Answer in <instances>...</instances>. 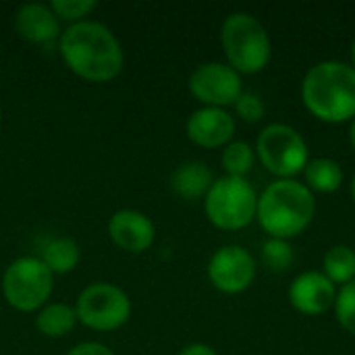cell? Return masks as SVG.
I'll list each match as a JSON object with an SVG mask.
<instances>
[{"mask_svg": "<svg viewBox=\"0 0 355 355\" xmlns=\"http://www.w3.org/2000/svg\"><path fill=\"white\" fill-rule=\"evenodd\" d=\"M15 29L17 33L31 44H52L58 42L62 29L58 17L52 12L50 4L44 2H27L15 12Z\"/></svg>", "mask_w": 355, "mask_h": 355, "instance_id": "obj_14", "label": "cell"}, {"mask_svg": "<svg viewBox=\"0 0 355 355\" xmlns=\"http://www.w3.org/2000/svg\"><path fill=\"white\" fill-rule=\"evenodd\" d=\"M223 168L227 173V177H239L245 179V175L254 168L256 162V150L248 144V141H231L225 146L223 156H220Z\"/></svg>", "mask_w": 355, "mask_h": 355, "instance_id": "obj_20", "label": "cell"}, {"mask_svg": "<svg viewBox=\"0 0 355 355\" xmlns=\"http://www.w3.org/2000/svg\"><path fill=\"white\" fill-rule=\"evenodd\" d=\"M260 164L277 179H293L310 162V148L304 135L285 123L266 125L256 139Z\"/></svg>", "mask_w": 355, "mask_h": 355, "instance_id": "obj_6", "label": "cell"}, {"mask_svg": "<svg viewBox=\"0 0 355 355\" xmlns=\"http://www.w3.org/2000/svg\"><path fill=\"white\" fill-rule=\"evenodd\" d=\"M233 106H235L237 116L245 123H260L266 116V106L262 98L252 92H243Z\"/></svg>", "mask_w": 355, "mask_h": 355, "instance_id": "obj_24", "label": "cell"}, {"mask_svg": "<svg viewBox=\"0 0 355 355\" xmlns=\"http://www.w3.org/2000/svg\"><path fill=\"white\" fill-rule=\"evenodd\" d=\"M352 200L355 202V175H354V179H352Z\"/></svg>", "mask_w": 355, "mask_h": 355, "instance_id": "obj_29", "label": "cell"}, {"mask_svg": "<svg viewBox=\"0 0 355 355\" xmlns=\"http://www.w3.org/2000/svg\"><path fill=\"white\" fill-rule=\"evenodd\" d=\"M349 144H352V148H354L355 152V119L352 121V127H349Z\"/></svg>", "mask_w": 355, "mask_h": 355, "instance_id": "obj_27", "label": "cell"}, {"mask_svg": "<svg viewBox=\"0 0 355 355\" xmlns=\"http://www.w3.org/2000/svg\"><path fill=\"white\" fill-rule=\"evenodd\" d=\"M189 92L191 96L210 108H225L233 106L239 96L243 94L241 75L229 67L227 62H202L189 75Z\"/></svg>", "mask_w": 355, "mask_h": 355, "instance_id": "obj_9", "label": "cell"}, {"mask_svg": "<svg viewBox=\"0 0 355 355\" xmlns=\"http://www.w3.org/2000/svg\"><path fill=\"white\" fill-rule=\"evenodd\" d=\"M179 355H216V352L206 343H191V345L183 347Z\"/></svg>", "mask_w": 355, "mask_h": 355, "instance_id": "obj_26", "label": "cell"}, {"mask_svg": "<svg viewBox=\"0 0 355 355\" xmlns=\"http://www.w3.org/2000/svg\"><path fill=\"white\" fill-rule=\"evenodd\" d=\"M77 322L79 320H77L75 308L67 306V304H46L35 316L37 331L50 339H60V337L69 335Z\"/></svg>", "mask_w": 355, "mask_h": 355, "instance_id": "obj_18", "label": "cell"}, {"mask_svg": "<svg viewBox=\"0 0 355 355\" xmlns=\"http://www.w3.org/2000/svg\"><path fill=\"white\" fill-rule=\"evenodd\" d=\"M54 289V275L35 256L12 260L2 275V295L17 312H35L46 306Z\"/></svg>", "mask_w": 355, "mask_h": 355, "instance_id": "obj_7", "label": "cell"}, {"mask_svg": "<svg viewBox=\"0 0 355 355\" xmlns=\"http://www.w3.org/2000/svg\"><path fill=\"white\" fill-rule=\"evenodd\" d=\"M214 181L216 179H214L212 171L200 160H187V162L179 164L171 175L173 191L185 202L204 200L208 196L210 187L214 185Z\"/></svg>", "mask_w": 355, "mask_h": 355, "instance_id": "obj_15", "label": "cell"}, {"mask_svg": "<svg viewBox=\"0 0 355 355\" xmlns=\"http://www.w3.org/2000/svg\"><path fill=\"white\" fill-rule=\"evenodd\" d=\"M352 67L355 69V40L354 44H352Z\"/></svg>", "mask_w": 355, "mask_h": 355, "instance_id": "obj_28", "label": "cell"}, {"mask_svg": "<svg viewBox=\"0 0 355 355\" xmlns=\"http://www.w3.org/2000/svg\"><path fill=\"white\" fill-rule=\"evenodd\" d=\"M77 320L98 333H110L121 329L131 316L129 295L110 283L87 285L75 304Z\"/></svg>", "mask_w": 355, "mask_h": 355, "instance_id": "obj_8", "label": "cell"}, {"mask_svg": "<svg viewBox=\"0 0 355 355\" xmlns=\"http://www.w3.org/2000/svg\"><path fill=\"white\" fill-rule=\"evenodd\" d=\"M40 260L52 275H67L77 268L81 260V250L71 237H54L42 248Z\"/></svg>", "mask_w": 355, "mask_h": 355, "instance_id": "obj_16", "label": "cell"}, {"mask_svg": "<svg viewBox=\"0 0 355 355\" xmlns=\"http://www.w3.org/2000/svg\"><path fill=\"white\" fill-rule=\"evenodd\" d=\"M0 123H2V108H0Z\"/></svg>", "mask_w": 355, "mask_h": 355, "instance_id": "obj_30", "label": "cell"}, {"mask_svg": "<svg viewBox=\"0 0 355 355\" xmlns=\"http://www.w3.org/2000/svg\"><path fill=\"white\" fill-rule=\"evenodd\" d=\"M185 131H187V137L191 144L206 148V150H216V148H225L227 144L233 141L235 119L225 108L204 106V108L191 112V116L187 119Z\"/></svg>", "mask_w": 355, "mask_h": 355, "instance_id": "obj_12", "label": "cell"}, {"mask_svg": "<svg viewBox=\"0 0 355 355\" xmlns=\"http://www.w3.org/2000/svg\"><path fill=\"white\" fill-rule=\"evenodd\" d=\"M208 220L220 231H241L256 218L258 193L248 179L220 177L204 198Z\"/></svg>", "mask_w": 355, "mask_h": 355, "instance_id": "obj_5", "label": "cell"}, {"mask_svg": "<svg viewBox=\"0 0 355 355\" xmlns=\"http://www.w3.org/2000/svg\"><path fill=\"white\" fill-rule=\"evenodd\" d=\"M306 187L314 193H335L343 185V168L333 158H310L304 168Z\"/></svg>", "mask_w": 355, "mask_h": 355, "instance_id": "obj_17", "label": "cell"}, {"mask_svg": "<svg viewBox=\"0 0 355 355\" xmlns=\"http://www.w3.org/2000/svg\"><path fill=\"white\" fill-rule=\"evenodd\" d=\"M335 287L355 281V250L349 245H333L322 258L320 270Z\"/></svg>", "mask_w": 355, "mask_h": 355, "instance_id": "obj_19", "label": "cell"}, {"mask_svg": "<svg viewBox=\"0 0 355 355\" xmlns=\"http://www.w3.org/2000/svg\"><path fill=\"white\" fill-rule=\"evenodd\" d=\"M98 6L96 0H52L50 8L58 17V21H67L71 25L85 21L89 12H94Z\"/></svg>", "mask_w": 355, "mask_h": 355, "instance_id": "obj_23", "label": "cell"}, {"mask_svg": "<svg viewBox=\"0 0 355 355\" xmlns=\"http://www.w3.org/2000/svg\"><path fill=\"white\" fill-rule=\"evenodd\" d=\"M337 287L318 270L302 272L289 285V304L304 316H320L335 306Z\"/></svg>", "mask_w": 355, "mask_h": 355, "instance_id": "obj_11", "label": "cell"}, {"mask_svg": "<svg viewBox=\"0 0 355 355\" xmlns=\"http://www.w3.org/2000/svg\"><path fill=\"white\" fill-rule=\"evenodd\" d=\"M333 310L341 329H345L349 335L355 337V281L339 287Z\"/></svg>", "mask_w": 355, "mask_h": 355, "instance_id": "obj_22", "label": "cell"}, {"mask_svg": "<svg viewBox=\"0 0 355 355\" xmlns=\"http://www.w3.org/2000/svg\"><path fill=\"white\" fill-rule=\"evenodd\" d=\"M295 260V250L287 239H272L268 237L262 245V262L277 272L287 270Z\"/></svg>", "mask_w": 355, "mask_h": 355, "instance_id": "obj_21", "label": "cell"}, {"mask_svg": "<svg viewBox=\"0 0 355 355\" xmlns=\"http://www.w3.org/2000/svg\"><path fill=\"white\" fill-rule=\"evenodd\" d=\"M306 110L329 125L355 119V69L341 60L316 62L302 81Z\"/></svg>", "mask_w": 355, "mask_h": 355, "instance_id": "obj_2", "label": "cell"}, {"mask_svg": "<svg viewBox=\"0 0 355 355\" xmlns=\"http://www.w3.org/2000/svg\"><path fill=\"white\" fill-rule=\"evenodd\" d=\"M220 46L227 64L239 75H254L268 67L272 42L266 27L250 12H231L220 27Z\"/></svg>", "mask_w": 355, "mask_h": 355, "instance_id": "obj_4", "label": "cell"}, {"mask_svg": "<svg viewBox=\"0 0 355 355\" xmlns=\"http://www.w3.org/2000/svg\"><path fill=\"white\" fill-rule=\"evenodd\" d=\"M108 237L110 241L129 254H141L152 248L156 237V227L139 210H119L108 220Z\"/></svg>", "mask_w": 355, "mask_h": 355, "instance_id": "obj_13", "label": "cell"}, {"mask_svg": "<svg viewBox=\"0 0 355 355\" xmlns=\"http://www.w3.org/2000/svg\"><path fill=\"white\" fill-rule=\"evenodd\" d=\"M208 279L220 293H243L256 279V260L241 245H223L208 262Z\"/></svg>", "mask_w": 355, "mask_h": 355, "instance_id": "obj_10", "label": "cell"}, {"mask_svg": "<svg viewBox=\"0 0 355 355\" xmlns=\"http://www.w3.org/2000/svg\"><path fill=\"white\" fill-rule=\"evenodd\" d=\"M58 52L69 71L89 83H108L125 67V52L116 35L98 21L69 25L58 37Z\"/></svg>", "mask_w": 355, "mask_h": 355, "instance_id": "obj_1", "label": "cell"}, {"mask_svg": "<svg viewBox=\"0 0 355 355\" xmlns=\"http://www.w3.org/2000/svg\"><path fill=\"white\" fill-rule=\"evenodd\" d=\"M67 355H114L112 349H108L106 345L98 343V341H85V343H79L75 345L73 349H69Z\"/></svg>", "mask_w": 355, "mask_h": 355, "instance_id": "obj_25", "label": "cell"}, {"mask_svg": "<svg viewBox=\"0 0 355 355\" xmlns=\"http://www.w3.org/2000/svg\"><path fill=\"white\" fill-rule=\"evenodd\" d=\"M314 193L295 179H277L258 196L256 218L272 239L300 237L314 220Z\"/></svg>", "mask_w": 355, "mask_h": 355, "instance_id": "obj_3", "label": "cell"}]
</instances>
